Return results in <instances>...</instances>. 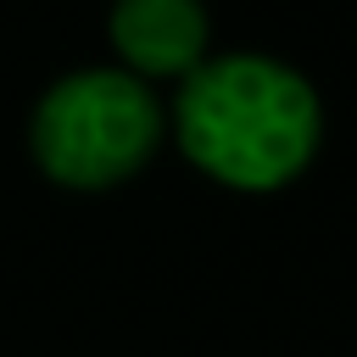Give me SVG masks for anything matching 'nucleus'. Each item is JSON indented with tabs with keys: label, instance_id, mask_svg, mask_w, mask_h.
<instances>
[{
	"label": "nucleus",
	"instance_id": "1",
	"mask_svg": "<svg viewBox=\"0 0 357 357\" xmlns=\"http://www.w3.org/2000/svg\"><path fill=\"white\" fill-rule=\"evenodd\" d=\"M167 139L229 195H279L312 173L324 151L318 84L268 50H212L173 84Z\"/></svg>",
	"mask_w": 357,
	"mask_h": 357
},
{
	"label": "nucleus",
	"instance_id": "2",
	"mask_svg": "<svg viewBox=\"0 0 357 357\" xmlns=\"http://www.w3.org/2000/svg\"><path fill=\"white\" fill-rule=\"evenodd\" d=\"M167 145V100L117 61H89L50 78L28 112V156L39 178L73 195L134 184Z\"/></svg>",
	"mask_w": 357,
	"mask_h": 357
},
{
	"label": "nucleus",
	"instance_id": "3",
	"mask_svg": "<svg viewBox=\"0 0 357 357\" xmlns=\"http://www.w3.org/2000/svg\"><path fill=\"white\" fill-rule=\"evenodd\" d=\"M112 61L145 84H178L212 56L206 0H112L106 11Z\"/></svg>",
	"mask_w": 357,
	"mask_h": 357
}]
</instances>
